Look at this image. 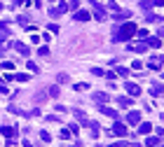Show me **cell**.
<instances>
[{"instance_id": "6da1fadb", "label": "cell", "mask_w": 164, "mask_h": 147, "mask_svg": "<svg viewBox=\"0 0 164 147\" xmlns=\"http://www.w3.org/2000/svg\"><path fill=\"white\" fill-rule=\"evenodd\" d=\"M134 31H136V28H134V26H124V31H122V35H124V37H122V40H127V37L131 35Z\"/></svg>"}, {"instance_id": "7a4b0ae2", "label": "cell", "mask_w": 164, "mask_h": 147, "mask_svg": "<svg viewBox=\"0 0 164 147\" xmlns=\"http://www.w3.org/2000/svg\"><path fill=\"white\" fill-rule=\"evenodd\" d=\"M78 19H80V21H87V19H89V14H87V12H80Z\"/></svg>"}]
</instances>
